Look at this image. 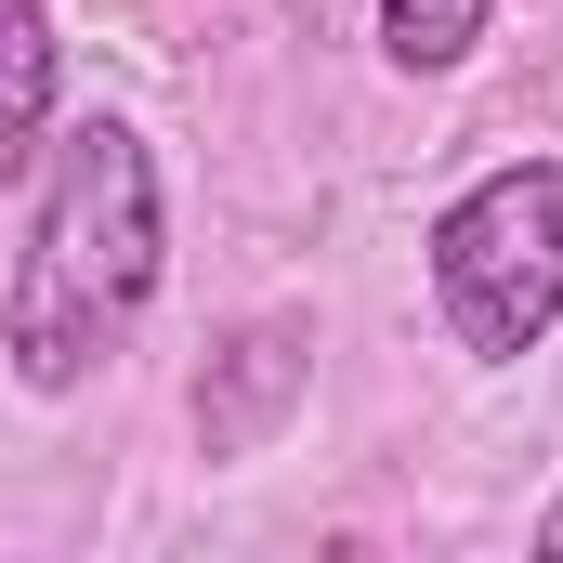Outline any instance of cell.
I'll list each match as a JSON object with an SVG mask.
<instances>
[{
  "label": "cell",
  "instance_id": "6da1fadb",
  "mask_svg": "<svg viewBox=\"0 0 563 563\" xmlns=\"http://www.w3.org/2000/svg\"><path fill=\"white\" fill-rule=\"evenodd\" d=\"M157 157L132 119H79L53 144V197H40V236L13 263L0 301V354L26 394H79L92 367H119V341L157 301Z\"/></svg>",
  "mask_w": 563,
  "mask_h": 563
},
{
  "label": "cell",
  "instance_id": "5b68a950",
  "mask_svg": "<svg viewBox=\"0 0 563 563\" xmlns=\"http://www.w3.org/2000/svg\"><path fill=\"white\" fill-rule=\"evenodd\" d=\"M485 13H498V0H380V53H394L407 79H445V66L485 40Z\"/></svg>",
  "mask_w": 563,
  "mask_h": 563
},
{
  "label": "cell",
  "instance_id": "8992f818",
  "mask_svg": "<svg viewBox=\"0 0 563 563\" xmlns=\"http://www.w3.org/2000/svg\"><path fill=\"white\" fill-rule=\"evenodd\" d=\"M538 551H563V511H538Z\"/></svg>",
  "mask_w": 563,
  "mask_h": 563
},
{
  "label": "cell",
  "instance_id": "7a4b0ae2",
  "mask_svg": "<svg viewBox=\"0 0 563 563\" xmlns=\"http://www.w3.org/2000/svg\"><path fill=\"white\" fill-rule=\"evenodd\" d=\"M432 301L472 367H525L563 328V157H511L432 223Z\"/></svg>",
  "mask_w": 563,
  "mask_h": 563
},
{
  "label": "cell",
  "instance_id": "277c9868",
  "mask_svg": "<svg viewBox=\"0 0 563 563\" xmlns=\"http://www.w3.org/2000/svg\"><path fill=\"white\" fill-rule=\"evenodd\" d=\"M53 132V0H0V184L40 170Z\"/></svg>",
  "mask_w": 563,
  "mask_h": 563
},
{
  "label": "cell",
  "instance_id": "3957f363",
  "mask_svg": "<svg viewBox=\"0 0 563 563\" xmlns=\"http://www.w3.org/2000/svg\"><path fill=\"white\" fill-rule=\"evenodd\" d=\"M301 367H314V341H301L288 314L236 328V341L210 354V380H197V445H210V459H263L288 432V407H301Z\"/></svg>",
  "mask_w": 563,
  "mask_h": 563
}]
</instances>
